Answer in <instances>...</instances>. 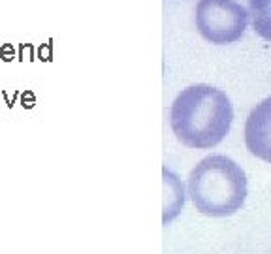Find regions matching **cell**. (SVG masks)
<instances>
[{
	"label": "cell",
	"instance_id": "1",
	"mask_svg": "<svg viewBox=\"0 0 271 254\" xmlns=\"http://www.w3.org/2000/svg\"><path fill=\"white\" fill-rule=\"evenodd\" d=\"M234 121L232 102L224 91L211 85L183 89L169 109V127L181 145L211 149L228 136Z\"/></svg>",
	"mask_w": 271,
	"mask_h": 254
},
{
	"label": "cell",
	"instance_id": "2",
	"mask_svg": "<svg viewBox=\"0 0 271 254\" xmlns=\"http://www.w3.org/2000/svg\"><path fill=\"white\" fill-rule=\"evenodd\" d=\"M247 175L228 157L211 155L200 160L188 175V196L200 213L207 217H230L247 200Z\"/></svg>",
	"mask_w": 271,
	"mask_h": 254
},
{
	"label": "cell",
	"instance_id": "3",
	"mask_svg": "<svg viewBox=\"0 0 271 254\" xmlns=\"http://www.w3.org/2000/svg\"><path fill=\"white\" fill-rule=\"evenodd\" d=\"M194 19L203 40L226 45L241 40L249 23V13L234 0H198Z\"/></svg>",
	"mask_w": 271,
	"mask_h": 254
},
{
	"label": "cell",
	"instance_id": "4",
	"mask_svg": "<svg viewBox=\"0 0 271 254\" xmlns=\"http://www.w3.org/2000/svg\"><path fill=\"white\" fill-rule=\"evenodd\" d=\"M247 149L264 162H271V96L252 109L245 123Z\"/></svg>",
	"mask_w": 271,
	"mask_h": 254
},
{
	"label": "cell",
	"instance_id": "5",
	"mask_svg": "<svg viewBox=\"0 0 271 254\" xmlns=\"http://www.w3.org/2000/svg\"><path fill=\"white\" fill-rule=\"evenodd\" d=\"M162 181H164V213H162V224H169L179 211L183 209L185 203V190H183V183L179 177L169 171L168 168L162 169Z\"/></svg>",
	"mask_w": 271,
	"mask_h": 254
},
{
	"label": "cell",
	"instance_id": "6",
	"mask_svg": "<svg viewBox=\"0 0 271 254\" xmlns=\"http://www.w3.org/2000/svg\"><path fill=\"white\" fill-rule=\"evenodd\" d=\"M249 8L254 32L271 42V0H249Z\"/></svg>",
	"mask_w": 271,
	"mask_h": 254
},
{
	"label": "cell",
	"instance_id": "7",
	"mask_svg": "<svg viewBox=\"0 0 271 254\" xmlns=\"http://www.w3.org/2000/svg\"><path fill=\"white\" fill-rule=\"evenodd\" d=\"M51 47H53V40H49L47 42V45L45 43H42L40 47H38V59L42 61V63H51L53 61V55H51Z\"/></svg>",
	"mask_w": 271,
	"mask_h": 254
},
{
	"label": "cell",
	"instance_id": "8",
	"mask_svg": "<svg viewBox=\"0 0 271 254\" xmlns=\"http://www.w3.org/2000/svg\"><path fill=\"white\" fill-rule=\"evenodd\" d=\"M0 59H2L4 63H11V61L15 59V47H13L11 43H4V45L0 47Z\"/></svg>",
	"mask_w": 271,
	"mask_h": 254
}]
</instances>
